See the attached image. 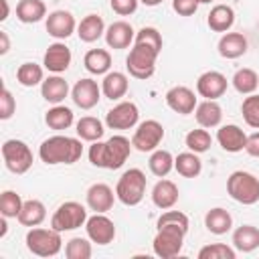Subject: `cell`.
I'll return each instance as SVG.
<instances>
[{
    "mask_svg": "<svg viewBox=\"0 0 259 259\" xmlns=\"http://www.w3.org/2000/svg\"><path fill=\"white\" fill-rule=\"evenodd\" d=\"M227 192L233 200L241 204H255L259 202V178L245 170H235L227 178Z\"/></svg>",
    "mask_w": 259,
    "mask_h": 259,
    "instance_id": "277c9868",
    "label": "cell"
},
{
    "mask_svg": "<svg viewBox=\"0 0 259 259\" xmlns=\"http://www.w3.org/2000/svg\"><path fill=\"white\" fill-rule=\"evenodd\" d=\"M134 38H136V30L125 20H115L105 28V42L109 49H115V51L127 49L134 42Z\"/></svg>",
    "mask_w": 259,
    "mask_h": 259,
    "instance_id": "ac0fdd59",
    "label": "cell"
},
{
    "mask_svg": "<svg viewBox=\"0 0 259 259\" xmlns=\"http://www.w3.org/2000/svg\"><path fill=\"white\" fill-rule=\"evenodd\" d=\"M241 113L249 127L259 130V95H255V93L247 95L241 103Z\"/></svg>",
    "mask_w": 259,
    "mask_h": 259,
    "instance_id": "60d3db41",
    "label": "cell"
},
{
    "mask_svg": "<svg viewBox=\"0 0 259 259\" xmlns=\"http://www.w3.org/2000/svg\"><path fill=\"white\" fill-rule=\"evenodd\" d=\"M245 152L253 158H259V132L247 136V146H245Z\"/></svg>",
    "mask_w": 259,
    "mask_h": 259,
    "instance_id": "681fc988",
    "label": "cell"
},
{
    "mask_svg": "<svg viewBox=\"0 0 259 259\" xmlns=\"http://www.w3.org/2000/svg\"><path fill=\"white\" fill-rule=\"evenodd\" d=\"M144 6H158V4H162L164 0H140Z\"/></svg>",
    "mask_w": 259,
    "mask_h": 259,
    "instance_id": "db71d44e",
    "label": "cell"
},
{
    "mask_svg": "<svg viewBox=\"0 0 259 259\" xmlns=\"http://www.w3.org/2000/svg\"><path fill=\"white\" fill-rule=\"evenodd\" d=\"M77 34L83 42H95L105 34V24L99 14H87L77 24Z\"/></svg>",
    "mask_w": 259,
    "mask_h": 259,
    "instance_id": "f1b7e54d",
    "label": "cell"
},
{
    "mask_svg": "<svg viewBox=\"0 0 259 259\" xmlns=\"http://www.w3.org/2000/svg\"><path fill=\"white\" fill-rule=\"evenodd\" d=\"M14 111H16V99L12 97L10 89L4 87L0 93V119H4V121L10 119L14 115Z\"/></svg>",
    "mask_w": 259,
    "mask_h": 259,
    "instance_id": "bcb514c9",
    "label": "cell"
},
{
    "mask_svg": "<svg viewBox=\"0 0 259 259\" xmlns=\"http://www.w3.org/2000/svg\"><path fill=\"white\" fill-rule=\"evenodd\" d=\"M172 8L178 16H192L198 10L196 0H172Z\"/></svg>",
    "mask_w": 259,
    "mask_h": 259,
    "instance_id": "c3c4849f",
    "label": "cell"
},
{
    "mask_svg": "<svg viewBox=\"0 0 259 259\" xmlns=\"http://www.w3.org/2000/svg\"><path fill=\"white\" fill-rule=\"evenodd\" d=\"M184 144H186V148H188L190 152L202 154V152H206V150L210 148L212 138H210V134L206 132V127H198V130H190V132L186 134Z\"/></svg>",
    "mask_w": 259,
    "mask_h": 259,
    "instance_id": "f35d334b",
    "label": "cell"
},
{
    "mask_svg": "<svg viewBox=\"0 0 259 259\" xmlns=\"http://www.w3.org/2000/svg\"><path fill=\"white\" fill-rule=\"evenodd\" d=\"M22 204H24V200L14 190H4L0 194V214L6 219H18Z\"/></svg>",
    "mask_w": 259,
    "mask_h": 259,
    "instance_id": "ab89813d",
    "label": "cell"
},
{
    "mask_svg": "<svg viewBox=\"0 0 259 259\" xmlns=\"http://www.w3.org/2000/svg\"><path fill=\"white\" fill-rule=\"evenodd\" d=\"M75 127H77V130H75L77 136H79L81 140H85V142H97V140L103 138V132H105L101 119H97V117H93V115L81 117Z\"/></svg>",
    "mask_w": 259,
    "mask_h": 259,
    "instance_id": "8d00e7d4",
    "label": "cell"
},
{
    "mask_svg": "<svg viewBox=\"0 0 259 259\" xmlns=\"http://www.w3.org/2000/svg\"><path fill=\"white\" fill-rule=\"evenodd\" d=\"M83 65L91 75H105L111 67V55L105 49H91L85 53Z\"/></svg>",
    "mask_w": 259,
    "mask_h": 259,
    "instance_id": "1f68e13d",
    "label": "cell"
},
{
    "mask_svg": "<svg viewBox=\"0 0 259 259\" xmlns=\"http://www.w3.org/2000/svg\"><path fill=\"white\" fill-rule=\"evenodd\" d=\"M138 4H140V0H109L111 10H113L115 14H119V16H130V14H134V12L138 10Z\"/></svg>",
    "mask_w": 259,
    "mask_h": 259,
    "instance_id": "7dc6e473",
    "label": "cell"
},
{
    "mask_svg": "<svg viewBox=\"0 0 259 259\" xmlns=\"http://www.w3.org/2000/svg\"><path fill=\"white\" fill-rule=\"evenodd\" d=\"M237 251L225 243H210L198 251V259H235Z\"/></svg>",
    "mask_w": 259,
    "mask_h": 259,
    "instance_id": "7bdbcfd3",
    "label": "cell"
},
{
    "mask_svg": "<svg viewBox=\"0 0 259 259\" xmlns=\"http://www.w3.org/2000/svg\"><path fill=\"white\" fill-rule=\"evenodd\" d=\"M83 156V146L81 138H71V136H51L38 146V158L49 164H75Z\"/></svg>",
    "mask_w": 259,
    "mask_h": 259,
    "instance_id": "7a4b0ae2",
    "label": "cell"
},
{
    "mask_svg": "<svg viewBox=\"0 0 259 259\" xmlns=\"http://www.w3.org/2000/svg\"><path fill=\"white\" fill-rule=\"evenodd\" d=\"M10 49V40H8V32L0 30V55H6Z\"/></svg>",
    "mask_w": 259,
    "mask_h": 259,
    "instance_id": "f907efd6",
    "label": "cell"
},
{
    "mask_svg": "<svg viewBox=\"0 0 259 259\" xmlns=\"http://www.w3.org/2000/svg\"><path fill=\"white\" fill-rule=\"evenodd\" d=\"M132 142L125 136H111L105 142H93L89 146V162L97 168H105V170H117L125 164V160L132 154Z\"/></svg>",
    "mask_w": 259,
    "mask_h": 259,
    "instance_id": "6da1fadb",
    "label": "cell"
},
{
    "mask_svg": "<svg viewBox=\"0 0 259 259\" xmlns=\"http://www.w3.org/2000/svg\"><path fill=\"white\" fill-rule=\"evenodd\" d=\"M87 208L77 202V200H67L57 206V210L51 217V227L65 233V231H75L87 223Z\"/></svg>",
    "mask_w": 259,
    "mask_h": 259,
    "instance_id": "52a82bcc",
    "label": "cell"
},
{
    "mask_svg": "<svg viewBox=\"0 0 259 259\" xmlns=\"http://www.w3.org/2000/svg\"><path fill=\"white\" fill-rule=\"evenodd\" d=\"M148 168L154 176L158 178H166L172 168H174V156L168 152V150H160L156 148L152 154H150V160H148Z\"/></svg>",
    "mask_w": 259,
    "mask_h": 259,
    "instance_id": "e575fe53",
    "label": "cell"
},
{
    "mask_svg": "<svg viewBox=\"0 0 259 259\" xmlns=\"http://www.w3.org/2000/svg\"><path fill=\"white\" fill-rule=\"evenodd\" d=\"M231 83H233V87H235L241 95H251V93H255L257 87H259V75H257L253 69L243 67V69H237V71H235Z\"/></svg>",
    "mask_w": 259,
    "mask_h": 259,
    "instance_id": "d590c367",
    "label": "cell"
},
{
    "mask_svg": "<svg viewBox=\"0 0 259 259\" xmlns=\"http://www.w3.org/2000/svg\"><path fill=\"white\" fill-rule=\"evenodd\" d=\"M71 59H73L71 49H69L65 42L57 40V42L49 45V49L45 51L42 65H45V69H47V71H51V73L59 75V73H65V71L69 69Z\"/></svg>",
    "mask_w": 259,
    "mask_h": 259,
    "instance_id": "e0dca14e",
    "label": "cell"
},
{
    "mask_svg": "<svg viewBox=\"0 0 259 259\" xmlns=\"http://www.w3.org/2000/svg\"><path fill=\"white\" fill-rule=\"evenodd\" d=\"M164 140V125L158 119H146L136 125L132 146L138 152H154Z\"/></svg>",
    "mask_w": 259,
    "mask_h": 259,
    "instance_id": "30bf717a",
    "label": "cell"
},
{
    "mask_svg": "<svg viewBox=\"0 0 259 259\" xmlns=\"http://www.w3.org/2000/svg\"><path fill=\"white\" fill-rule=\"evenodd\" d=\"M40 95L47 103L59 105L69 95V83L59 75H51L40 83Z\"/></svg>",
    "mask_w": 259,
    "mask_h": 259,
    "instance_id": "d4e9b609",
    "label": "cell"
},
{
    "mask_svg": "<svg viewBox=\"0 0 259 259\" xmlns=\"http://www.w3.org/2000/svg\"><path fill=\"white\" fill-rule=\"evenodd\" d=\"M217 142H219V146L225 152L237 154V152L245 150V146H247V134L237 123H227V125H221L219 127Z\"/></svg>",
    "mask_w": 259,
    "mask_h": 259,
    "instance_id": "ffe728a7",
    "label": "cell"
},
{
    "mask_svg": "<svg viewBox=\"0 0 259 259\" xmlns=\"http://www.w3.org/2000/svg\"><path fill=\"white\" fill-rule=\"evenodd\" d=\"M194 117L200 127H206V130L219 127L223 121V107L217 103V99H204L196 105Z\"/></svg>",
    "mask_w": 259,
    "mask_h": 259,
    "instance_id": "603a6c76",
    "label": "cell"
},
{
    "mask_svg": "<svg viewBox=\"0 0 259 259\" xmlns=\"http://www.w3.org/2000/svg\"><path fill=\"white\" fill-rule=\"evenodd\" d=\"M140 121V111L134 101H119L105 113V125L109 130H132Z\"/></svg>",
    "mask_w": 259,
    "mask_h": 259,
    "instance_id": "8fae6325",
    "label": "cell"
},
{
    "mask_svg": "<svg viewBox=\"0 0 259 259\" xmlns=\"http://www.w3.org/2000/svg\"><path fill=\"white\" fill-rule=\"evenodd\" d=\"M127 89H130V79H127L125 73H121V71H109V73H105V77L101 81V93L107 99L117 101V99L125 97Z\"/></svg>",
    "mask_w": 259,
    "mask_h": 259,
    "instance_id": "7402d4cb",
    "label": "cell"
},
{
    "mask_svg": "<svg viewBox=\"0 0 259 259\" xmlns=\"http://www.w3.org/2000/svg\"><path fill=\"white\" fill-rule=\"evenodd\" d=\"M227 87H229V81L219 71H204L196 79V93L200 97H204V99H219V97H223Z\"/></svg>",
    "mask_w": 259,
    "mask_h": 259,
    "instance_id": "9a60e30c",
    "label": "cell"
},
{
    "mask_svg": "<svg viewBox=\"0 0 259 259\" xmlns=\"http://www.w3.org/2000/svg\"><path fill=\"white\" fill-rule=\"evenodd\" d=\"M204 227L212 235H225L233 229V217L227 208L214 206L204 214Z\"/></svg>",
    "mask_w": 259,
    "mask_h": 259,
    "instance_id": "4316f807",
    "label": "cell"
},
{
    "mask_svg": "<svg viewBox=\"0 0 259 259\" xmlns=\"http://www.w3.org/2000/svg\"><path fill=\"white\" fill-rule=\"evenodd\" d=\"M134 42L136 45H146V47H150V49H154V51H162V34L158 32V28H154V26H144V28H140L138 32H136V38H134Z\"/></svg>",
    "mask_w": 259,
    "mask_h": 259,
    "instance_id": "ee69618b",
    "label": "cell"
},
{
    "mask_svg": "<svg viewBox=\"0 0 259 259\" xmlns=\"http://www.w3.org/2000/svg\"><path fill=\"white\" fill-rule=\"evenodd\" d=\"M73 121H75V115H73V111L67 107V105H53L47 113H45V123L51 127V130H57V132H61V130H69L71 125H73Z\"/></svg>",
    "mask_w": 259,
    "mask_h": 259,
    "instance_id": "836d02e7",
    "label": "cell"
},
{
    "mask_svg": "<svg viewBox=\"0 0 259 259\" xmlns=\"http://www.w3.org/2000/svg\"><path fill=\"white\" fill-rule=\"evenodd\" d=\"M16 81L22 87H36V85H40L45 81L42 67L36 65V63H22L16 69Z\"/></svg>",
    "mask_w": 259,
    "mask_h": 259,
    "instance_id": "74e56055",
    "label": "cell"
},
{
    "mask_svg": "<svg viewBox=\"0 0 259 259\" xmlns=\"http://www.w3.org/2000/svg\"><path fill=\"white\" fill-rule=\"evenodd\" d=\"M91 253H93L91 243L87 239H81V237H73L65 245V257L67 259H89Z\"/></svg>",
    "mask_w": 259,
    "mask_h": 259,
    "instance_id": "b9f144b4",
    "label": "cell"
},
{
    "mask_svg": "<svg viewBox=\"0 0 259 259\" xmlns=\"http://www.w3.org/2000/svg\"><path fill=\"white\" fill-rule=\"evenodd\" d=\"M26 249L38 257H55L63 249L61 231L53 227L51 229L30 227V231L26 233Z\"/></svg>",
    "mask_w": 259,
    "mask_h": 259,
    "instance_id": "5b68a950",
    "label": "cell"
},
{
    "mask_svg": "<svg viewBox=\"0 0 259 259\" xmlns=\"http://www.w3.org/2000/svg\"><path fill=\"white\" fill-rule=\"evenodd\" d=\"M71 99L77 107L81 109H91L99 103L101 99V85H97L95 79L91 77H85V79H79L73 89H71Z\"/></svg>",
    "mask_w": 259,
    "mask_h": 259,
    "instance_id": "4fadbf2b",
    "label": "cell"
},
{
    "mask_svg": "<svg viewBox=\"0 0 259 259\" xmlns=\"http://www.w3.org/2000/svg\"><path fill=\"white\" fill-rule=\"evenodd\" d=\"M45 219H47V206L40 200H36V198L24 200V204L20 208V214H18V223L20 225H24V227H38Z\"/></svg>",
    "mask_w": 259,
    "mask_h": 259,
    "instance_id": "4dcf8cb0",
    "label": "cell"
},
{
    "mask_svg": "<svg viewBox=\"0 0 259 259\" xmlns=\"http://www.w3.org/2000/svg\"><path fill=\"white\" fill-rule=\"evenodd\" d=\"M152 202L162 210L172 208L178 202V186L172 180H166V178L158 180L152 188Z\"/></svg>",
    "mask_w": 259,
    "mask_h": 259,
    "instance_id": "cb8c5ba5",
    "label": "cell"
},
{
    "mask_svg": "<svg viewBox=\"0 0 259 259\" xmlns=\"http://www.w3.org/2000/svg\"><path fill=\"white\" fill-rule=\"evenodd\" d=\"M2 160L12 174H26L32 166V152L22 140L12 138L2 144Z\"/></svg>",
    "mask_w": 259,
    "mask_h": 259,
    "instance_id": "ba28073f",
    "label": "cell"
},
{
    "mask_svg": "<svg viewBox=\"0 0 259 259\" xmlns=\"http://www.w3.org/2000/svg\"><path fill=\"white\" fill-rule=\"evenodd\" d=\"M115 196L125 206H136L146 196V174L140 168L125 170L115 186Z\"/></svg>",
    "mask_w": 259,
    "mask_h": 259,
    "instance_id": "3957f363",
    "label": "cell"
},
{
    "mask_svg": "<svg viewBox=\"0 0 259 259\" xmlns=\"http://www.w3.org/2000/svg\"><path fill=\"white\" fill-rule=\"evenodd\" d=\"M158 51L146 47V45H136L134 42V49L130 51L127 59H125V69L127 73L134 77V79H150L156 71V59H158Z\"/></svg>",
    "mask_w": 259,
    "mask_h": 259,
    "instance_id": "8992f818",
    "label": "cell"
},
{
    "mask_svg": "<svg viewBox=\"0 0 259 259\" xmlns=\"http://www.w3.org/2000/svg\"><path fill=\"white\" fill-rule=\"evenodd\" d=\"M166 105L172 111L180 113V115H188V113H194L198 101H196V95H194V91L190 87L176 85V87L166 91Z\"/></svg>",
    "mask_w": 259,
    "mask_h": 259,
    "instance_id": "5bb4252c",
    "label": "cell"
},
{
    "mask_svg": "<svg viewBox=\"0 0 259 259\" xmlns=\"http://www.w3.org/2000/svg\"><path fill=\"white\" fill-rule=\"evenodd\" d=\"M158 227H178V229H182V231H186L188 233V217L184 214V212H180V210H166L160 219H158V223H156Z\"/></svg>",
    "mask_w": 259,
    "mask_h": 259,
    "instance_id": "f6af8a7d",
    "label": "cell"
},
{
    "mask_svg": "<svg viewBox=\"0 0 259 259\" xmlns=\"http://www.w3.org/2000/svg\"><path fill=\"white\" fill-rule=\"evenodd\" d=\"M75 30H77V22H75V16L69 10H55L47 16V32L53 38L65 40Z\"/></svg>",
    "mask_w": 259,
    "mask_h": 259,
    "instance_id": "2e32d148",
    "label": "cell"
},
{
    "mask_svg": "<svg viewBox=\"0 0 259 259\" xmlns=\"http://www.w3.org/2000/svg\"><path fill=\"white\" fill-rule=\"evenodd\" d=\"M174 170L184 178H196L202 172V160L196 152H182L174 158Z\"/></svg>",
    "mask_w": 259,
    "mask_h": 259,
    "instance_id": "d6a6232c",
    "label": "cell"
},
{
    "mask_svg": "<svg viewBox=\"0 0 259 259\" xmlns=\"http://www.w3.org/2000/svg\"><path fill=\"white\" fill-rule=\"evenodd\" d=\"M47 16V6L42 0H18L16 4V18L24 24L40 22Z\"/></svg>",
    "mask_w": 259,
    "mask_h": 259,
    "instance_id": "f546056e",
    "label": "cell"
},
{
    "mask_svg": "<svg viewBox=\"0 0 259 259\" xmlns=\"http://www.w3.org/2000/svg\"><path fill=\"white\" fill-rule=\"evenodd\" d=\"M117 196L113 194L111 186L105 184V182H95L87 188V194H85V200H87V206L95 212H107L111 210L113 206V200Z\"/></svg>",
    "mask_w": 259,
    "mask_h": 259,
    "instance_id": "d6986e66",
    "label": "cell"
},
{
    "mask_svg": "<svg viewBox=\"0 0 259 259\" xmlns=\"http://www.w3.org/2000/svg\"><path fill=\"white\" fill-rule=\"evenodd\" d=\"M186 231L178 227H158V233L152 241V249L162 259H172L182 251Z\"/></svg>",
    "mask_w": 259,
    "mask_h": 259,
    "instance_id": "9c48e42d",
    "label": "cell"
},
{
    "mask_svg": "<svg viewBox=\"0 0 259 259\" xmlns=\"http://www.w3.org/2000/svg\"><path fill=\"white\" fill-rule=\"evenodd\" d=\"M247 36L243 32H225L217 45L219 49V55L223 59H239L247 53Z\"/></svg>",
    "mask_w": 259,
    "mask_h": 259,
    "instance_id": "44dd1931",
    "label": "cell"
},
{
    "mask_svg": "<svg viewBox=\"0 0 259 259\" xmlns=\"http://www.w3.org/2000/svg\"><path fill=\"white\" fill-rule=\"evenodd\" d=\"M0 2H2V16H0V20H6V18H8V12H10L8 0H0Z\"/></svg>",
    "mask_w": 259,
    "mask_h": 259,
    "instance_id": "816d5d0a",
    "label": "cell"
},
{
    "mask_svg": "<svg viewBox=\"0 0 259 259\" xmlns=\"http://www.w3.org/2000/svg\"><path fill=\"white\" fill-rule=\"evenodd\" d=\"M85 231L89 241L97 245H109L115 239V225L109 217H105V212H95L93 217H89L85 223Z\"/></svg>",
    "mask_w": 259,
    "mask_h": 259,
    "instance_id": "7c38bea8",
    "label": "cell"
},
{
    "mask_svg": "<svg viewBox=\"0 0 259 259\" xmlns=\"http://www.w3.org/2000/svg\"><path fill=\"white\" fill-rule=\"evenodd\" d=\"M6 231H8V227H6V217H2V221H0V237H4Z\"/></svg>",
    "mask_w": 259,
    "mask_h": 259,
    "instance_id": "f5cc1de1",
    "label": "cell"
},
{
    "mask_svg": "<svg viewBox=\"0 0 259 259\" xmlns=\"http://www.w3.org/2000/svg\"><path fill=\"white\" fill-rule=\"evenodd\" d=\"M233 247L241 253H251L259 247V229L253 225H241L233 231Z\"/></svg>",
    "mask_w": 259,
    "mask_h": 259,
    "instance_id": "83f0119b",
    "label": "cell"
},
{
    "mask_svg": "<svg viewBox=\"0 0 259 259\" xmlns=\"http://www.w3.org/2000/svg\"><path fill=\"white\" fill-rule=\"evenodd\" d=\"M206 24L214 32H229L235 24V10L229 4H217L210 8L206 16Z\"/></svg>",
    "mask_w": 259,
    "mask_h": 259,
    "instance_id": "484cf974",
    "label": "cell"
},
{
    "mask_svg": "<svg viewBox=\"0 0 259 259\" xmlns=\"http://www.w3.org/2000/svg\"><path fill=\"white\" fill-rule=\"evenodd\" d=\"M196 2H198V4H210L212 0H196Z\"/></svg>",
    "mask_w": 259,
    "mask_h": 259,
    "instance_id": "11a10c76",
    "label": "cell"
}]
</instances>
